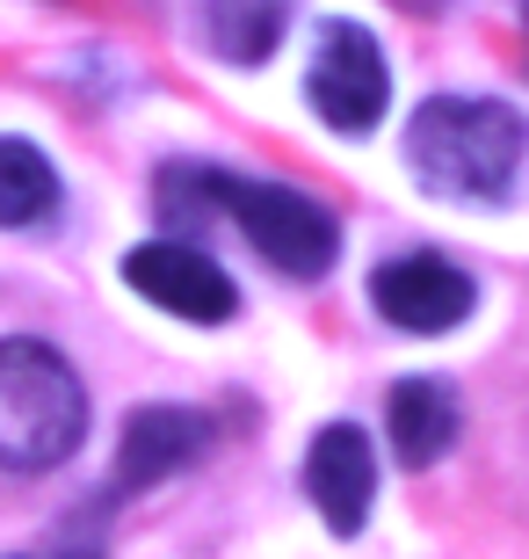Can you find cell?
<instances>
[{"label": "cell", "mask_w": 529, "mask_h": 559, "mask_svg": "<svg viewBox=\"0 0 529 559\" xmlns=\"http://www.w3.org/2000/svg\"><path fill=\"white\" fill-rule=\"evenodd\" d=\"M522 145H529V124L508 103H486V95H435V103L413 109V124H407L413 182L428 197H449V204L508 197Z\"/></svg>", "instance_id": "obj_1"}, {"label": "cell", "mask_w": 529, "mask_h": 559, "mask_svg": "<svg viewBox=\"0 0 529 559\" xmlns=\"http://www.w3.org/2000/svg\"><path fill=\"white\" fill-rule=\"evenodd\" d=\"M87 436V385L51 342L8 334L0 342V465L51 473Z\"/></svg>", "instance_id": "obj_2"}, {"label": "cell", "mask_w": 529, "mask_h": 559, "mask_svg": "<svg viewBox=\"0 0 529 559\" xmlns=\"http://www.w3.org/2000/svg\"><path fill=\"white\" fill-rule=\"evenodd\" d=\"M218 211L247 233V248L284 276H326L334 254H341V218L320 197H305V189L247 182V175H225L218 167Z\"/></svg>", "instance_id": "obj_3"}, {"label": "cell", "mask_w": 529, "mask_h": 559, "mask_svg": "<svg viewBox=\"0 0 529 559\" xmlns=\"http://www.w3.org/2000/svg\"><path fill=\"white\" fill-rule=\"evenodd\" d=\"M305 95H312L326 131H341V139L377 131V117L392 103V66H385V51H377V37H370L363 22H326L320 29Z\"/></svg>", "instance_id": "obj_4"}, {"label": "cell", "mask_w": 529, "mask_h": 559, "mask_svg": "<svg viewBox=\"0 0 529 559\" xmlns=\"http://www.w3.org/2000/svg\"><path fill=\"white\" fill-rule=\"evenodd\" d=\"M123 284L139 290V298H153L160 312H175V320H196V328H218V320L240 312L232 276L204 248H189V240H145V248H131L123 254Z\"/></svg>", "instance_id": "obj_5"}, {"label": "cell", "mask_w": 529, "mask_h": 559, "mask_svg": "<svg viewBox=\"0 0 529 559\" xmlns=\"http://www.w3.org/2000/svg\"><path fill=\"white\" fill-rule=\"evenodd\" d=\"M370 306L385 312L399 334H449L465 328L471 306H479V284H471L449 254H392L385 270L370 276Z\"/></svg>", "instance_id": "obj_6"}, {"label": "cell", "mask_w": 529, "mask_h": 559, "mask_svg": "<svg viewBox=\"0 0 529 559\" xmlns=\"http://www.w3.org/2000/svg\"><path fill=\"white\" fill-rule=\"evenodd\" d=\"M305 495L326 516L334 538H356L370 523V501H377V457H370V436L356 421H326L305 443Z\"/></svg>", "instance_id": "obj_7"}, {"label": "cell", "mask_w": 529, "mask_h": 559, "mask_svg": "<svg viewBox=\"0 0 529 559\" xmlns=\"http://www.w3.org/2000/svg\"><path fill=\"white\" fill-rule=\"evenodd\" d=\"M204 443H211V421L196 407H139V415L123 421V443H117V495L189 473L204 457Z\"/></svg>", "instance_id": "obj_8"}, {"label": "cell", "mask_w": 529, "mask_h": 559, "mask_svg": "<svg viewBox=\"0 0 529 559\" xmlns=\"http://www.w3.org/2000/svg\"><path fill=\"white\" fill-rule=\"evenodd\" d=\"M385 429H392V451L407 457V465H435L457 443V393H449L443 378H399L392 407H385Z\"/></svg>", "instance_id": "obj_9"}, {"label": "cell", "mask_w": 529, "mask_h": 559, "mask_svg": "<svg viewBox=\"0 0 529 559\" xmlns=\"http://www.w3.org/2000/svg\"><path fill=\"white\" fill-rule=\"evenodd\" d=\"M290 29V0H204V37L225 66H262Z\"/></svg>", "instance_id": "obj_10"}, {"label": "cell", "mask_w": 529, "mask_h": 559, "mask_svg": "<svg viewBox=\"0 0 529 559\" xmlns=\"http://www.w3.org/2000/svg\"><path fill=\"white\" fill-rule=\"evenodd\" d=\"M59 211V167L29 139H0V226H44Z\"/></svg>", "instance_id": "obj_11"}, {"label": "cell", "mask_w": 529, "mask_h": 559, "mask_svg": "<svg viewBox=\"0 0 529 559\" xmlns=\"http://www.w3.org/2000/svg\"><path fill=\"white\" fill-rule=\"evenodd\" d=\"M160 218L167 226H211L218 218V167H189L175 160L160 175Z\"/></svg>", "instance_id": "obj_12"}]
</instances>
